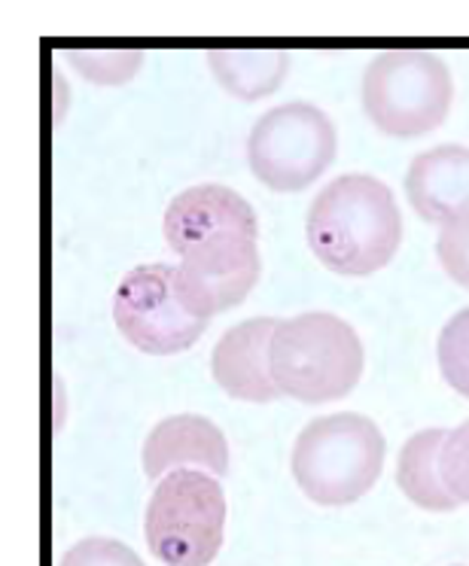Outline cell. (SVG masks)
Wrapping results in <instances>:
<instances>
[{"mask_svg": "<svg viewBox=\"0 0 469 566\" xmlns=\"http://www.w3.org/2000/svg\"><path fill=\"white\" fill-rule=\"evenodd\" d=\"M305 238L323 269L369 277L394 262L403 213L394 189L372 174H342L323 186L305 217Z\"/></svg>", "mask_w": 469, "mask_h": 566, "instance_id": "obj_1", "label": "cell"}, {"mask_svg": "<svg viewBox=\"0 0 469 566\" xmlns=\"http://www.w3.org/2000/svg\"><path fill=\"white\" fill-rule=\"evenodd\" d=\"M274 387L305 406H323L357 387L366 350L357 329L330 311L278 321L269 347Z\"/></svg>", "mask_w": 469, "mask_h": 566, "instance_id": "obj_2", "label": "cell"}, {"mask_svg": "<svg viewBox=\"0 0 469 566\" xmlns=\"http://www.w3.org/2000/svg\"><path fill=\"white\" fill-rule=\"evenodd\" d=\"M387 444L378 423L357 411L311 420L296 436L290 469L299 491L317 505H351L382 479Z\"/></svg>", "mask_w": 469, "mask_h": 566, "instance_id": "obj_3", "label": "cell"}, {"mask_svg": "<svg viewBox=\"0 0 469 566\" xmlns=\"http://www.w3.org/2000/svg\"><path fill=\"white\" fill-rule=\"evenodd\" d=\"M363 113L387 137H424L442 128L455 101V80L436 52H382L363 71Z\"/></svg>", "mask_w": 469, "mask_h": 566, "instance_id": "obj_4", "label": "cell"}, {"mask_svg": "<svg viewBox=\"0 0 469 566\" xmlns=\"http://www.w3.org/2000/svg\"><path fill=\"white\" fill-rule=\"evenodd\" d=\"M144 536L165 566H208L226 539V493L217 475L177 469L149 496Z\"/></svg>", "mask_w": 469, "mask_h": 566, "instance_id": "obj_5", "label": "cell"}, {"mask_svg": "<svg viewBox=\"0 0 469 566\" xmlns=\"http://www.w3.org/2000/svg\"><path fill=\"white\" fill-rule=\"evenodd\" d=\"M338 153L333 119L309 101L265 111L248 135L250 174L272 192H302L321 180Z\"/></svg>", "mask_w": 469, "mask_h": 566, "instance_id": "obj_6", "label": "cell"}, {"mask_svg": "<svg viewBox=\"0 0 469 566\" xmlns=\"http://www.w3.org/2000/svg\"><path fill=\"white\" fill-rule=\"evenodd\" d=\"M113 321L132 347L149 357H174L196 345L208 329L186 305L177 286V265L149 262L125 274L113 296Z\"/></svg>", "mask_w": 469, "mask_h": 566, "instance_id": "obj_7", "label": "cell"}, {"mask_svg": "<svg viewBox=\"0 0 469 566\" xmlns=\"http://www.w3.org/2000/svg\"><path fill=\"white\" fill-rule=\"evenodd\" d=\"M260 274L262 256L257 238L244 234L208 241L177 262V286L186 305L208 323L222 311L238 308L260 283Z\"/></svg>", "mask_w": 469, "mask_h": 566, "instance_id": "obj_8", "label": "cell"}, {"mask_svg": "<svg viewBox=\"0 0 469 566\" xmlns=\"http://www.w3.org/2000/svg\"><path fill=\"white\" fill-rule=\"evenodd\" d=\"M161 229L177 256H186L189 250L229 234L260 238V220L253 205L229 186L217 184L189 186L180 196H174Z\"/></svg>", "mask_w": 469, "mask_h": 566, "instance_id": "obj_9", "label": "cell"}, {"mask_svg": "<svg viewBox=\"0 0 469 566\" xmlns=\"http://www.w3.org/2000/svg\"><path fill=\"white\" fill-rule=\"evenodd\" d=\"M278 321L272 317H253V321L234 323L226 329L213 347L210 371L222 394L238 402L265 406L281 399V390L274 387L272 366H269V347Z\"/></svg>", "mask_w": 469, "mask_h": 566, "instance_id": "obj_10", "label": "cell"}, {"mask_svg": "<svg viewBox=\"0 0 469 566\" xmlns=\"http://www.w3.org/2000/svg\"><path fill=\"white\" fill-rule=\"evenodd\" d=\"M140 460L147 479H165L186 467H201L213 475H226L229 442L213 420L201 415H174L149 430Z\"/></svg>", "mask_w": 469, "mask_h": 566, "instance_id": "obj_11", "label": "cell"}, {"mask_svg": "<svg viewBox=\"0 0 469 566\" xmlns=\"http://www.w3.org/2000/svg\"><path fill=\"white\" fill-rule=\"evenodd\" d=\"M406 196L420 220L439 229L469 210V147L442 144L418 153L406 171Z\"/></svg>", "mask_w": 469, "mask_h": 566, "instance_id": "obj_12", "label": "cell"}, {"mask_svg": "<svg viewBox=\"0 0 469 566\" xmlns=\"http://www.w3.org/2000/svg\"><path fill=\"white\" fill-rule=\"evenodd\" d=\"M448 442V430L415 432L396 460V484L406 493L408 503L424 512H455L457 500L448 491L442 475V448Z\"/></svg>", "mask_w": 469, "mask_h": 566, "instance_id": "obj_13", "label": "cell"}, {"mask_svg": "<svg viewBox=\"0 0 469 566\" xmlns=\"http://www.w3.org/2000/svg\"><path fill=\"white\" fill-rule=\"evenodd\" d=\"M208 67L222 92L253 104L274 95L290 74V52L281 50H213Z\"/></svg>", "mask_w": 469, "mask_h": 566, "instance_id": "obj_14", "label": "cell"}, {"mask_svg": "<svg viewBox=\"0 0 469 566\" xmlns=\"http://www.w3.org/2000/svg\"><path fill=\"white\" fill-rule=\"evenodd\" d=\"M64 59L92 86H128L144 67V52L137 50H74L64 52Z\"/></svg>", "mask_w": 469, "mask_h": 566, "instance_id": "obj_15", "label": "cell"}, {"mask_svg": "<svg viewBox=\"0 0 469 566\" xmlns=\"http://www.w3.org/2000/svg\"><path fill=\"white\" fill-rule=\"evenodd\" d=\"M436 359H439L445 384L455 394L469 399V308L457 311L455 317L442 326L439 345H436Z\"/></svg>", "mask_w": 469, "mask_h": 566, "instance_id": "obj_16", "label": "cell"}, {"mask_svg": "<svg viewBox=\"0 0 469 566\" xmlns=\"http://www.w3.org/2000/svg\"><path fill=\"white\" fill-rule=\"evenodd\" d=\"M436 259L457 286L469 290V210L457 213L455 220H448L439 229Z\"/></svg>", "mask_w": 469, "mask_h": 566, "instance_id": "obj_17", "label": "cell"}, {"mask_svg": "<svg viewBox=\"0 0 469 566\" xmlns=\"http://www.w3.org/2000/svg\"><path fill=\"white\" fill-rule=\"evenodd\" d=\"M59 566H144L125 542L104 539V536H88L71 545L62 554Z\"/></svg>", "mask_w": 469, "mask_h": 566, "instance_id": "obj_18", "label": "cell"}, {"mask_svg": "<svg viewBox=\"0 0 469 566\" xmlns=\"http://www.w3.org/2000/svg\"><path fill=\"white\" fill-rule=\"evenodd\" d=\"M442 475L457 503L469 505V420L448 430V442L442 448Z\"/></svg>", "mask_w": 469, "mask_h": 566, "instance_id": "obj_19", "label": "cell"}]
</instances>
